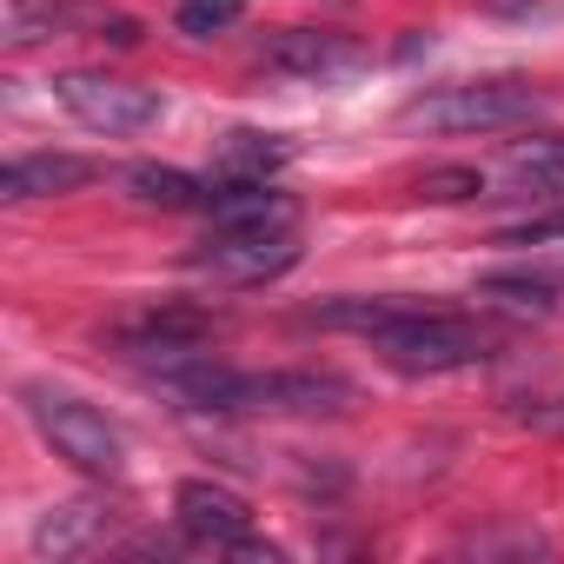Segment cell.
Wrapping results in <instances>:
<instances>
[{
  "label": "cell",
  "instance_id": "6da1fadb",
  "mask_svg": "<svg viewBox=\"0 0 564 564\" xmlns=\"http://www.w3.org/2000/svg\"><path fill=\"white\" fill-rule=\"evenodd\" d=\"M544 113V94L524 80H465V87H438L425 100H412L399 120L419 133H498V127H524Z\"/></svg>",
  "mask_w": 564,
  "mask_h": 564
},
{
  "label": "cell",
  "instance_id": "cb8c5ba5",
  "mask_svg": "<svg viewBox=\"0 0 564 564\" xmlns=\"http://www.w3.org/2000/svg\"><path fill=\"white\" fill-rule=\"evenodd\" d=\"M557 425H564V412H557Z\"/></svg>",
  "mask_w": 564,
  "mask_h": 564
},
{
  "label": "cell",
  "instance_id": "ac0fdd59",
  "mask_svg": "<svg viewBox=\"0 0 564 564\" xmlns=\"http://www.w3.org/2000/svg\"><path fill=\"white\" fill-rule=\"evenodd\" d=\"M478 293L498 300L505 313H531V319H544V313L557 306V300H551V279H531V272H485Z\"/></svg>",
  "mask_w": 564,
  "mask_h": 564
},
{
  "label": "cell",
  "instance_id": "4fadbf2b",
  "mask_svg": "<svg viewBox=\"0 0 564 564\" xmlns=\"http://www.w3.org/2000/svg\"><path fill=\"white\" fill-rule=\"evenodd\" d=\"M127 193L140 199V206H160V213H206V199H213V186L206 180H193V173H180V166H127Z\"/></svg>",
  "mask_w": 564,
  "mask_h": 564
},
{
  "label": "cell",
  "instance_id": "7a4b0ae2",
  "mask_svg": "<svg viewBox=\"0 0 564 564\" xmlns=\"http://www.w3.org/2000/svg\"><path fill=\"white\" fill-rule=\"evenodd\" d=\"M21 405H28V419L41 425V438H47L74 471H87V478H120L127 445H120V432H113L87 399L54 392V386H28V392H21Z\"/></svg>",
  "mask_w": 564,
  "mask_h": 564
},
{
  "label": "cell",
  "instance_id": "7c38bea8",
  "mask_svg": "<svg viewBox=\"0 0 564 564\" xmlns=\"http://www.w3.org/2000/svg\"><path fill=\"white\" fill-rule=\"evenodd\" d=\"M107 14L87 8V0H8L0 8V41L8 47H34V41H54L67 28H100Z\"/></svg>",
  "mask_w": 564,
  "mask_h": 564
},
{
  "label": "cell",
  "instance_id": "3957f363",
  "mask_svg": "<svg viewBox=\"0 0 564 564\" xmlns=\"http://www.w3.org/2000/svg\"><path fill=\"white\" fill-rule=\"evenodd\" d=\"M372 352L399 372H458V366H478L491 352V339L458 319V313H432V306H412L399 326H386L372 339Z\"/></svg>",
  "mask_w": 564,
  "mask_h": 564
},
{
  "label": "cell",
  "instance_id": "ba28073f",
  "mask_svg": "<svg viewBox=\"0 0 564 564\" xmlns=\"http://www.w3.org/2000/svg\"><path fill=\"white\" fill-rule=\"evenodd\" d=\"M359 392L339 372H246L239 412H352Z\"/></svg>",
  "mask_w": 564,
  "mask_h": 564
},
{
  "label": "cell",
  "instance_id": "8992f818",
  "mask_svg": "<svg viewBox=\"0 0 564 564\" xmlns=\"http://www.w3.org/2000/svg\"><path fill=\"white\" fill-rule=\"evenodd\" d=\"M259 67L279 74V80H339V74H359L366 67V47L346 41V34H326V28H279L272 41H259Z\"/></svg>",
  "mask_w": 564,
  "mask_h": 564
},
{
  "label": "cell",
  "instance_id": "5bb4252c",
  "mask_svg": "<svg viewBox=\"0 0 564 564\" xmlns=\"http://www.w3.org/2000/svg\"><path fill=\"white\" fill-rule=\"evenodd\" d=\"M107 538V511H94V505H54L41 524H34V551L41 557H80V551H94Z\"/></svg>",
  "mask_w": 564,
  "mask_h": 564
},
{
  "label": "cell",
  "instance_id": "9a60e30c",
  "mask_svg": "<svg viewBox=\"0 0 564 564\" xmlns=\"http://www.w3.org/2000/svg\"><path fill=\"white\" fill-rule=\"evenodd\" d=\"M412 313V300H326L306 313V326L319 333H359V339H379L386 326H399Z\"/></svg>",
  "mask_w": 564,
  "mask_h": 564
},
{
  "label": "cell",
  "instance_id": "277c9868",
  "mask_svg": "<svg viewBox=\"0 0 564 564\" xmlns=\"http://www.w3.org/2000/svg\"><path fill=\"white\" fill-rule=\"evenodd\" d=\"M300 232H219L206 239L186 265L213 286H265V279H286L300 265Z\"/></svg>",
  "mask_w": 564,
  "mask_h": 564
},
{
  "label": "cell",
  "instance_id": "44dd1931",
  "mask_svg": "<svg viewBox=\"0 0 564 564\" xmlns=\"http://www.w3.org/2000/svg\"><path fill=\"white\" fill-rule=\"evenodd\" d=\"M544 239H564V206L544 213V219H524V226H505L498 246H544Z\"/></svg>",
  "mask_w": 564,
  "mask_h": 564
},
{
  "label": "cell",
  "instance_id": "8fae6325",
  "mask_svg": "<svg viewBox=\"0 0 564 564\" xmlns=\"http://www.w3.org/2000/svg\"><path fill=\"white\" fill-rule=\"evenodd\" d=\"M94 160H80V153H28V160H14L8 173H0V199H61V193H80V186H94Z\"/></svg>",
  "mask_w": 564,
  "mask_h": 564
},
{
  "label": "cell",
  "instance_id": "5b68a950",
  "mask_svg": "<svg viewBox=\"0 0 564 564\" xmlns=\"http://www.w3.org/2000/svg\"><path fill=\"white\" fill-rule=\"evenodd\" d=\"M54 100L94 133H140V127L160 120V94L133 87V80H113V74H61Z\"/></svg>",
  "mask_w": 564,
  "mask_h": 564
},
{
  "label": "cell",
  "instance_id": "9c48e42d",
  "mask_svg": "<svg viewBox=\"0 0 564 564\" xmlns=\"http://www.w3.org/2000/svg\"><path fill=\"white\" fill-rule=\"evenodd\" d=\"M206 219L219 232H293L300 226V199L265 186V180H226V186H213Z\"/></svg>",
  "mask_w": 564,
  "mask_h": 564
},
{
  "label": "cell",
  "instance_id": "7402d4cb",
  "mask_svg": "<svg viewBox=\"0 0 564 564\" xmlns=\"http://www.w3.org/2000/svg\"><path fill=\"white\" fill-rule=\"evenodd\" d=\"M478 8L498 14V21H557L551 0H478Z\"/></svg>",
  "mask_w": 564,
  "mask_h": 564
},
{
  "label": "cell",
  "instance_id": "e0dca14e",
  "mask_svg": "<svg viewBox=\"0 0 564 564\" xmlns=\"http://www.w3.org/2000/svg\"><path fill=\"white\" fill-rule=\"evenodd\" d=\"M505 173L531 193H564V133H538V140H518L505 153Z\"/></svg>",
  "mask_w": 564,
  "mask_h": 564
},
{
  "label": "cell",
  "instance_id": "30bf717a",
  "mask_svg": "<svg viewBox=\"0 0 564 564\" xmlns=\"http://www.w3.org/2000/svg\"><path fill=\"white\" fill-rule=\"evenodd\" d=\"M120 339H127V352H140L153 366H180V359H193L213 339V313H199V306H153V313L127 319Z\"/></svg>",
  "mask_w": 564,
  "mask_h": 564
},
{
  "label": "cell",
  "instance_id": "ffe728a7",
  "mask_svg": "<svg viewBox=\"0 0 564 564\" xmlns=\"http://www.w3.org/2000/svg\"><path fill=\"white\" fill-rule=\"evenodd\" d=\"M246 14V0H180V34L186 41H213V34H226L232 21Z\"/></svg>",
  "mask_w": 564,
  "mask_h": 564
},
{
  "label": "cell",
  "instance_id": "603a6c76",
  "mask_svg": "<svg viewBox=\"0 0 564 564\" xmlns=\"http://www.w3.org/2000/svg\"><path fill=\"white\" fill-rule=\"evenodd\" d=\"M94 41H113V47H140V21H127V14H107V21L94 28Z\"/></svg>",
  "mask_w": 564,
  "mask_h": 564
},
{
  "label": "cell",
  "instance_id": "2e32d148",
  "mask_svg": "<svg viewBox=\"0 0 564 564\" xmlns=\"http://www.w3.org/2000/svg\"><path fill=\"white\" fill-rule=\"evenodd\" d=\"M293 160V140L286 133H226L219 140V173L226 180H265V173H279V166H286Z\"/></svg>",
  "mask_w": 564,
  "mask_h": 564
},
{
  "label": "cell",
  "instance_id": "d6986e66",
  "mask_svg": "<svg viewBox=\"0 0 564 564\" xmlns=\"http://www.w3.org/2000/svg\"><path fill=\"white\" fill-rule=\"evenodd\" d=\"M478 193H485L478 166H432V173H419V199H432V206H465Z\"/></svg>",
  "mask_w": 564,
  "mask_h": 564
},
{
  "label": "cell",
  "instance_id": "52a82bcc",
  "mask_svg": "<svg viewBox=\"0 0 564 564\" xmlns=\"http://www.w3.org/2000/svg\"><path fill=\"white\" fill-rule=\"evenodd\" d=\"M173 518L193 544L206 551H239L252 538V505L232 491V485H213V478H186L173 491Z\"/></svg>",
  "mask_w": 564,
  "mask_h": 564
}]
</instances>
